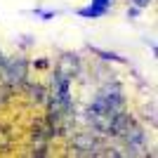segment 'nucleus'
<instances>
[{"instance_id": "f257e3e1", "label": "nucleus", "mask_w": 158, "mask_h": 158, "mask_svg": "<svg viewBox=\"0 0 158 158\" xmlns=\"http://www.w3.org/2000/svg\"><path fill=\"white\" fill-rule=\"evenodd\" d=\"M26 73H28V61L24 59V57H17V59L5 61L0 76H2V80H5L7 87H19V85H24Z\"/></svg>"}, {"instance_id": "9d476101", "label": "nucleus", "mask_w": 158, "mask_h": 158, "mask_svg": "<svg viewBox=\"0 0 158 158\" xmlns=\"http://www.w3.org/2000/svg\"><path fill=\"white\" fill-rule=\"evenodd\" d=\"M130 2H132L135 7H139V10H144V7H149V5H151L153 0H130Z\"/></svg>"}, {"instance_id": "9b49d317", "label": "nucleus", "mask_w": 158, "mask_h": 158, "mask_svg": "<svg viewBox=\"0 0 158 158\" xmlns=\"http://www.w3.org/2000/svg\"><path fill=\"white\" fill-rule=\"evenodd\" d=\"M139 12H142V10H139V7H127V17H130V19H135V17H139Z\"/></svg>"}, {"instance_id": "0eeeda50", "label": "nucleus", "mask_w": 158, "mask_h": 158, "mask_svg": "<svg viewBox=\"0 0 158 158\" xmlns=\"http://www.w3.org/2000/svg\"><path fill=\"white\" fill-rule=\"evenodd\" d=\"M92 52L94 54H99L104 61H116V64H127L125 61V57H120V54H116V52H109V50H99V47H92Z\"/></svg>"}, {"instance_id": "39448f33", "label": "nucleus", "mask_w": 158, "mask_h": 158, "mask_svg": "<svg viewBox=\"0 0 158 158\" xmlns=\"http://www.w3.org/2000/svg\"><path fill=\"white\" fill-rule=\"evenodd\" d=\"M109 12H111V10H106V7H102V5H94V2H90V5L80 7L76 14H78V17H83V19H99V17H106Z\"/></svg>"}, {"instance_id": "f03ea898", "label": "nucleus", "mask_w": 158, "mask_h": 158, "mask_svg": "<svg viewBox=\"0 0 158 158\" xmlns=\"http://www.w3.org/2000/svg\"><path fill=\"white\" fill-rule=\"evenodd\" d=\"M73 146H76V153L80 156H99L104 149V142L97 137V132H80L73 139Z\"/></svg>"}, {"instance_id": "6e6552de", "label": "nucleus", "mask_w": 158, "mask_h": 158, "mask_svg": "<svg viewBox=\"0 0 158 158\" xmlns=\"http://www.w3.org/2000/svg\"><path fill=\"white\" fill-rule=\"evenodd\" d=\"M33 14H35V17H43V19H52V17H57L59 12H54V10H33Z\"/></svg>"}, {"instance_id": "f8f14e48", "label": "nucleus", "mask_w": 158, "mask_h": 158, "mask_svg": "<svg viewBox=\"0 0 158 158\" xmlns=\"http://www.w3.org/2000/svg\"><path fill=\"white\" fill-rule=\"evenodd\" d=\"M47 64H50L47 59H38V61H35V66H38V69H47Z\"/></svg>"}, {"instance_id": "20e7f679", "label": "nucleus", "mask_w": 158, "mask_h": 158, "mask_svg": "<svg viewBox=\"0 0 158 158\" xmlns=\"http://www.w3.org/2000/svg\"><path fill=\"white\" fill-rule=\"evenodd\" d=\"M57 71H61L66 76V78H76L78 76V71H80V59L76 57V54H64L59 59V66H57Z\"/></svg>"}, {"instance_id": "423d86ee", "label": "nucleus", "mask_w": 158, "mask_h": 158, "mask_svg": "<svg viewBox=\"0 0 158 158\" xmlns=\"http://www.w3.org/2000/svg\"><path fill=\"white\" fill-rule=\"evenodd\" d=\"M26 92H28V99H31L33 104H45L47 102V90L43 85H28Z\"/></svg>"}, {"instance_id": "7ed1b4c3", "label": "nucleus", "mask_w": 158, "mask_h": 158, "mask_svg": "<svg viewBox=\"0 0 158 158\" xmlns=\"http://www.w3.org/2000/svg\"><path fill=\"white\" fill-rule=\"evenodd\" d=\"M120 139L125 142V146H127V153L130 156H142V153L146 151V135L139 127H127L123 135H120Z\"/></svg>"}, {"instance_id": "1a4fd4ad", "label": "nucleus", "mask_w": 158, "mask_h": 158, "mask_svg": "<svg viewBox=\"0 0 158 158\" xmlns=\"http://www.w3.org/2000/svg\"><path fill=\"white\" fill-rule=\"evenodd\" d=\"M90 2H94V5H102V7H106V10H111L116 0H90Z\"/></svg>"}]
</instances>
